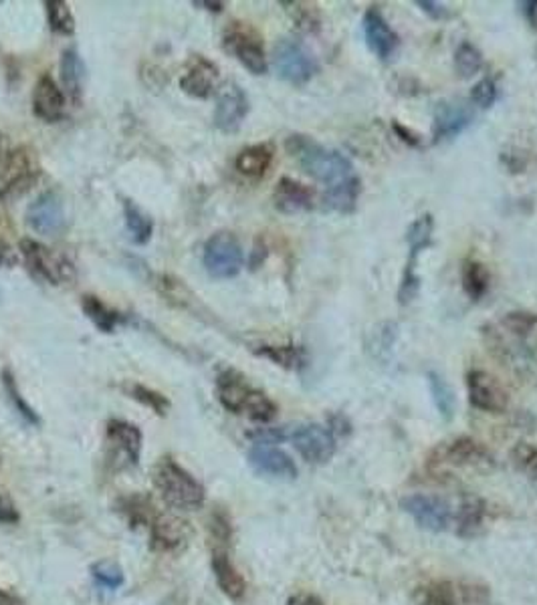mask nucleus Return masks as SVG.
I'll use <instances>...</instances> for the list:
<instances>
[{"instance_id": "20e7f679", "label": "nucleus", "mask_w": 537, "mask_h": 605, "mask_svg": "<svg viewBox=\"0 0 537 605\" xmlns=\"http://www.w3.org/2000/svg\"><path fill=\"white\" fill-rule=\"evenodd\" d=\"M41 164L34 150L19 146L0 158V200H16L37 184Z\"/></svg>"}, {"instance_id": "b1692460", "label": "nucleus", "mask_w": 537, "mask_h": 605, "mask_svg": "<svg viewBox=\"0 0 537 605\" xmlns=\"http://www.w3.org/2000/svg\"><path fill=\"white\" fill-rule=\"evenodd\" d=\"M210 567L220 591L225 593L229 600L239 601L245 598L247 581L245 577L237 571V567L232 565V561L229 559V551H212Z\"/></svg>"}, {"instance_id": "4d7b16f0", "label": "nucleus", "mask_w": 537, "mask_h": 605, "mask_svg": "<svg viewBox=\"0 0 537 605\" xmlns=\"http://www.w3.org/2000/svg\"><path fill=\"white\" fill-rule=\"evenodd\" d=\"M16 263V259L13 255V250L11 247L6 245V242L0 239V267H11Z\"/></svg>"}, {"instance_id": "a18cd8bd", "label": "nucleus", "mask_w": 537, "mask_h": 605, "mask_svg": "<svg viewBox=\"0 0 537 605\" xmlns=\"http://www.w3.org/2000/svg\"><path fill=\"white\" fill-rule=\"evenodd\" d=\"M503 325L513 333V336L525 337L527 333H530L537 325V315L525 313V311H512V313L505 315Z\"/></svg>"}, {"instance_id": "4c0bfd02", "label": "nucleus", "mask_w": 537, "mask_h": 605, "mask_svg": "<svg viewBox=\"0 0 537 605\" xmlns=\"http://www.w3.org/2000/svg\"><path fill=\"white\" fill-rule=\"evenodd\" d=\"M125 394H128L132 400H136L138 404L146 405L151 412L156 414V416H166L170 412V400L156 390H151L148 385H142V384H128L125 385Z\"/></svg>"}, {"instance_id": "aec40b11", "label": "nucleus", "mask_w": 537, "mask_h": 605, "mask_svg": "<svg viewBox=\"0 0 537 605\" xmlns=\"http://www.w3.org/2000/svg\"><path fill=\"white\" fill-rule=\"evenodd\" d=\"M473 112L463 102H443L436 105L433 117V141L441 143L461 135L473 123Z\"/></svg>"}, {"instance_id": "393cba45", "label": "nucleus", "mask_w": 537, "mask_h": 605, "mask_svg": "<svg viewBox=\"0 0 537 605\" xmlns=\"http://www.w3.org/2000/svg\"><path fill=\"white\" fill-rule=\"evenodd\" d=\"M485 517H487L485 503L477 499V496H467V499H463L454 514L456 535L463 539L479 537L483 529H485Z\"/></svg>"}, {"instance_id": "ddd939ff", "label": "nucleus", "mask_w": 537, "mask_h": 605, "mask_svg": "<svg viewBox=\"0 0 537 605\" xmlns=\"http://www.w3.org/2000/svg\"><path fill=\"white\" fill-rule=\"evenodd\" d=\"M291 442L309 464H326L336 454V436L321 424H303L291 430Z\"/></svg>"}, {"instance_id": "f03ea898", "label": "nucleus", "mask_w": 537, "mask_h": 605, "mask_svg": "<svg viewBox=\"0 0 537 605\" xmlns=\"http://www.w3.org/2000/svg\"><path fill=\"white\" fill-rule=\"evenodd\" d=\"M151 483L172 511H199L204 504V499H207L204 486L172 456H162L154 464Z\"/></svg>"}, {"instance_id": "0eeeda50", "label": "nucleus", "mask_w": 537, "mask_h": 605, "mask_svg": "<svg viewBox=\"0 0 537 605\" xmlns=\"http://www.w3.org/2000/svg\"><path fill=\"white\" fill-rule=\"evenodd\" d=\"M19 250L24 259L26 268H29L34 277L41 278V281L51 285H65L73 281V265L63 255H57V252L41 245V242L33 239H23Z\"/></svg>"}, {"instance_id": "f704fd0d", "label": "nucleus", "mask_w": 537, "mask_h": 605, "mask_svg": "<svg viewBox=\"0 0 537 605\" xmlns=\"http://www.w3.org/2000/svg\"><path fill=\"white\" fill-rule=\"evenodd\" d=\"M255 354L285 369H299L306 361L303 349L295 346H261L255 349Z\"/></svg>"}, {"instance_id": "1a4fd4ad", "label": "nucleus", "mask_w": 537, "mask_h": 605, "mask_svg": "<svg viewBox=\"0 0 537 605\" xmlns=\"http://www.w3.org/2000/svg\"><path fill=\"white\" fill-rule=\"evenodd\" d=\"M222 47H225L240 65L253 75L267 73V57L263 39L259 37L255 29H250L245 23H232L222 37Z\"/></svg>"}, {"instance_id": "2f4dec72", "label": "nucleus", "mask_w": 537, "mask_h": 605, "mask_svg": "<svg viewBox=\"0 0 537 605\" xmlns=\"http://www.w3.org/2000/svg\"><path fill=\"white\" fill-rule=\"evenodd\" d=\"M82 307H83L85 317L92 321L102 333H113L115 327L122 323V315L118 311L110 309V307H107L100 297L85 295Z\"/></svg>"}, {"instance_id": "58836bf2", "label": "nucleus", "mask_w": 537, "mask_h": 605, "mask_svg": "<svg viewBox=\"0 0 537 605\" xmlns=\"http://www.w3.org/2000/svg\"><path fill=\"white\" fill-rule=\"evenodd\" d=\"M454 69L463 79L475 77L483 69V55L475 44L464 41L459 44V49L454 51Z\"/></svg>"}, {"instance_id": "72a5a7b5", "label": "nucleus", "mask_w": 537, "mask_h": 605, "mask_svg": "<svg viewBox=\"0 0 537 605\" xmlns=\"http://www.w3.org/2000/svg\"><path fill=\"white\" fill-rule=\"evenodd\" d=\"M3 387H5L8 402H11V405L15 408V412L19 414V416H21L24 422H29L31 426H41L39 414L34 412L33 405H29V402L24 400L23 394H21V390H19V384H16V379H15L13 372H11V369H8V367L3 369Z\"/></svg>"}, {"instance_id": "79ce46f5", "label": "nucleus", "mask_w": 537, "mask_h": 605, "mask_svg": "<svg viewBox=\"0 0 537 605\" xmlns=\"http://www.w3.org/2000/svg\"><path fill=\"white\" fill-rule=\"evenodd\" d=\"M512 463L519 473L537 478V446L530 442H517L512 450Z\"/></svg>"}, {"instance_id": "bb28decb", "label": "nucleus", "mask_w": 537, "mask_h": 605, "mask_svg": "<svg viewBox=\"0 0 537 605\" xmlns=\"http://www.w3.org/2000/svg\"><path fill=\"white\" fill-rule=\"evenodd\" d=\"M273 158H275V148L271 143H255V146H249L239 153L235 160V168L239 174L253 180H261L268 171V168H271Z\"/></svg>"}, {"instance_id": "c9c22d12", "label": "nucleus", "mask_w": 537, "mask_h": 605, "mask_svg": "<svg viewBox=\"0 0 537 605\" xmlns=\"http://www.w3.org/2000/svg\"><path fill=\"white\" fill-rule=\"evenodd\" d=\"M426 379H428V387H431V394H433V400H434L438 414H441L444 420H451L454 414V405H456L451 385L446 384V379L436 372H428Z\"/></svg>"}, {"instance_id": "cd10ccee", "label": "nucleus", "mask_w": 537, "mask_h": 605, "mask_svg": "<svg viewBox=\"0 0 537 605\" xmlns=\"http://www.w3.org/2000/svg\"><path fill=\"white\" fill-rule=\"evenodd\" d=\"M115 511L122 514L132 529L150 527L151 521H154V517L158 514L154 511V504H151L150 496L142 493L122 496V499H118V503H115Z\"/></svg>"}, {"instance_id": "6ab92c4d", "label": "nucleus", "mask_w": 537, "mask_h": 605, "mask_svg": "<svg viewBox=\"0 0 537 605\" xmlns=\"http://www.w3.org/2000/svg\"><path fill=\"white\" fill-rule=\"evenodd\" d=\"M249 464L257 474L279 478V481H293L298 478V466L288 453L271 444H255L249 450Z\"/></svg>"}, {"instance_id": "6e6d98bb", "label": "nucleus", "mask_w": 537, "mask_h": 605, "mask_svg": "<svg viewBox=\"0 0 537 605\" xmlns=\"http://www.w3.org/2000/svg\"><path fill=\"white\" fill-rule=\"evenodd\" d=\"M285 605H324V601L316 598V595L298 593V595H293V598H289Z\"/></svg>"}, {"instance_id": "864d4df0", "label": "nucleus", "mask_w": 537, "mask_h": 605, "mask_svg": "<svg viewBox=\"0 0 537 605\" xmlns=\"http://www.w3.org/2000/svg\"><path fill=\"white\" fill-rule=\"evenodd\" d=\"M522 8L525 21L532 24V29H537V0H525V3L517 5Z\"/></svg>"}, {"instance_id": "6e6552de", "label": "nucleus", "mask_w": 537, "mask_h": 605, "mask_svg": "<svg viewBox=\"0 0 537 605\" xmlns=\"http://www.w3.org/2000/svg\"><path fill=\"white\" fill-rule=\"evenodd\" d=\"M273 65L277 75L291 85H306L316 77L319 65L306 44L295 39H281L273 49Z\"/></svg>"}, {"instance_id": "c756f323", "label": "nucleus", "mask_w": 537, "mask_h": 605, "mask_svg": "<svg viewBox=\"0 0 537 605\" xmlns=\"http://www.w3.org/2000/svg\"><path fill=\"white\" fill-rule=\"evenodd\" d=\"M433 232H434V220L431 214H423L410 224L406 230V242H408V260L406 265L416 267V259L423 250L431 247L433 242Z\"/></svg>"}, {"instance_id": "49530a36", "label": "nucleus", "mask_w": 537, "mask_h": 605, "mask_svg": "<svg viewBox=\"0 0 537 605\" xmlns=\"http://www.w3.org/2000/svg\"><path fill=\"white\" fill-rule=\"evenodd\" d=\"M418 288H420V277L416 275V267L406 265L405 277H402V283H400V288H398L400 305L413 303L415 297L418 295Z\"/></svg>"}, {"instance_id": "9b49d317", "label": "nucleus", "mask_w": 537, "mask_h": 605, "mask_svg": "<svg viewBox=\"0 0 537 605\" xmlns=\"http://www.w3.org/2000/svg\"><path fill=\"white\" fill-rule=\"evenodd\" d=\"M142 430L128 420L113 418L105 426V444L110 450V463L115 468L136 466L142 454Z\"/></svg>"}, {"instance_id": "473e14b6", "label": "nucleus", "mask_w": 537, "mask_h": 605, "mask_svg": "<svg viewBox=\"0 0 537 605\" xmlns=\"http://www.w3.org/2000/svg\"><path fill=\"white\" fill-rule=\"evenodd\" d=\"M461 281H463V288H464V293H467L469 299L479 301L489 291L491 277H489V270L485 268V265L479 263V260H467V263L463 265Z\"/></svg>"}, {"instance_id": "3c124183", "label": "nucleus", "mask_w": 537, "mask_h": 605, "mask_svg": "<svg viewBox=\"0 0 537 605\" xmlns=\"http://www.w3.org/2000/svg\"><path fill=\"white\" fill-rule=\"evenodd\" d=\"M416 5L423 8V13H426L434 21H444L446 16H449V8L441 3H433V0H418Z\"/></svg>"}, {"instance_id": "39448f33", "label": "nucleus", "mask_w": 537, "mask_h": 605, "mask_svg": "<svg viewBox=\"0 0 537 605\" xmlns=\"http://www.w3.org/2000/svg\"><path fill=\"white\" fill-rule=\"evenodd\" d=\"M491 466H493V456L489 454V450L467 436L443 442L428 456V471L433 474H446L454 468L487 471Z\"/></svg>"}, {"instance_id": "9d476101", "label": "nucleus", "mask_w": 537, "mask_h": 605, "mask_svg": "<svg viewBox=\"0 0 537 605\" xmlns=\"http://www.w3.org/2000/svg\"><path fill=\"white\" fill-rule=\"evenodd\" d=\"M202 263L212 278H232L243 268V249L232 232H217L207 240Z\"/></svg>"}, {"instance_id": "de8ad7c7", "label": "nucleus", "mask_w": 537, "mask_h": 605, "mask_svg": "<svg viewBox=\"0 0 537 605\" xmlns=\"http://www.w3.org/2000/svg\"><path fill=\"white\" fill-rule=\"evenodd\" d=\"M250 438L255 440V444H279V442L291 438V430L288 426L281 428H259L255 432H250Z\"/></svg>"}, {"instance_id": "09e8293b", "label": "nucleus", "mask_w": 537, "mask_h": 605, "mask_svg": "<svg viewBox=\"0 0 537 605\" xmlns=\"http://www.w3.org/2000/svg\"><path fill=\"white\" fill-rule=\"evenodd\" d=\"M21 521L19 509L13 503L11 496L0 491V525H16Z\"/></svg>"}, {"instance_id": "c85d7f7f", "label": "nucleus", "mask_w": 537, "mask_h": 605, "mask_svg": "<svg viewBox=\"0 0 537 605\" xmlns=\"http://www.w3.org/2000/svg\"><path fill=\"white\" fill-rule=\"evenodd\" d=\"M61 81H63V87H65V92L71 97V102H73L75 105L82 103L83 83H85V65H83V59L79 57V53L75 49L63 51Z\"/></svg>"}, {"instance_id": "423d86ee", "label": "nucleus", "mask_w": 537, "mask_h": 605, "mask_svg": "<svg viewBox=\"0 0 537 605\" xmlns=\"http://www.w3.org/2000/svg\"><path fill=\"white\" fill-rule=\"evenodd\" d=\"M415 605H493L485 585L431 581L418 585L413 593Z\"/></svg>"}, {"instance_id": "8fccbe9b", "label": "nucleus", "mask_w": 537, "mask_h": 605, "mask_svg": "<svg viewBox=\"0 0 537 605\" xmlns=\"http://www.w3.org/2000/svg\"><path fill=\"white\" fill-rule=\"evenodd\" d=\"M392 341H394V325L386 323V329L378 327L374 333V341L368 343V347L376 349V356L380 354V349H390L392 347Z\"/></svg>"}, {"instance_id": "412c9836", "label": "nucleus", "mask_w": 537, "mask_h": 605, "mask_svg": "<svg viewBox=\"0 0 537 605\" xmlns=\"http://www.w3.org/2000/svg\"><path fill=\"white\" fill-rule=\"evenodd\" d=\"M219 83V67L202 55H194L181 77V89L190 97L209 99Z\"/></svg>"}, {"instance_id": "e433bc0d", "label": "nucleus", "mask_w": 537, "mask_h": 605, "mask_svg": "<svg viewBox=\"0 0 537 605\" xmlns=\"http://www.w3.org/2000/svg\"><path fill=\"white\" fill-rule=\"evenodd\" d=\"M44 8H47V21L53 33L63 34V37H69V34L75 33L73 13H71L65 0H47Z\"/></svg>"}, {"instance_id": "f257e3e1", "label": "nucleus", "mask_w": 537, "mask_h": 605, "mask_svg": "<svg viewBox=\"0 0 537 605\" xmlns=\"http://www.w3.org/2000/svg\"><path fill=\"white\" fill-rule=\"evenodd\" d=\"M285 148L298 160V164L306 174L317 180V182L327 184V188L354 176L352 161L347 160L342 151L321 146L316 140H311L309 135H289Z\"/></svg>"}, {"instance_id": "5701e85b", "label": "nucleus", "mask_w": 537, "mask_h": 605, "mask_svg": "<svg viewBox=\"0 0 537 605\" xmlns=\"http://www.w3.org/2000/svg\"><path fill=\"white\" fill-rule=\"evenodd\" d=\"M275 209L283 214H299L311 210L313 206V190L306 184L298 182L293 178H281L273 192Z\"/></svg>"}, {"instance_id": "4be33fe9", "label": "nucleus", "mask_w": 537, "mask_h": 605, "mask_svg": "<svg viewBox=\"0 0 537 605\" xmlns=\"http://www.w3.org/2000/svg\"><path fill=\"white\" fill-rule=\"evenodd\" d=\"M33 112L44 123H55L65 115V95L51 75H41L33 92Z\"/></svg>"}, {"instance_id": "4468645a", "label": "nucleus", "mask_w": 537, "mask_h": 605, "mask_svg": "<svg viewBox=\"0 0 537 605\" xmlns=\"http://www.w3.org/2000/svg\"><path fill=\"white\" fill-rule=\"evenodd\" d=\"M402 509L416 521L418 527L433 532L446 531L453 521L451 504L434 494H410L402 499Z\"/></svg>"}, {"instance_id": "f8f14e48", "label": "nucleus", "mask_w": 537, "mask_h": 605, "mask_svg": "<svg viewBox=\"0 0 537 605\" xmlns=\"http://www.w3.org/2000/svg\"><path fill=\"white\" fill-rule=\"evenodd\" d=\"M192 539V527L176 511L158 512L150 525V547L156 553L178 555Z\"/></svg>"}, {"instance_id": "37998d69", "label": "nucleus", "mask_w": 537, "mask_h": 605, "mask_svg": "<svg viewBox=\"0 0 537 605\" xmlns=\"http://www.w3.org/2000/svg\"><path fill=\"white\" fill-rule=\"evenodd\" d=\"M283 6H288V13L291 15L293 23L298 24V29L311 33L319 29V16L316 6H309L306 3H281Z\"/></svg>"}, {"instance_id": "ea45409f", "label": "nucleus", "mask_w": 537, "mask_h": 605, "mask_svg": "<svg viewBox=\"0 0 537 605\" xmlns=\"http://www.w3.org/2000/svg\"><path fill=\"white\" fill-rule=\"evenodd\" d=\"M209 535L212 551H227L232 539V525L227 511H212L209 519Z\"/></svg>"}, {"instance_id": "5fc2aeb1", "label": "nucleus", "mask_w": 537, "mask_h": 605, "mask_svg": "<svg viewBox=\"0 0 537 605\" xmlns=\"http://www.w3.org/2000/svg\"><path fill=\"white\" fill-rule=\"evenodd\" d=\"M331 430V434H339V436H344L347 434V432H350V424H347V420L344 416H337V414H334V416L329 418V426Z\"/></svg>"}, {"instance_id": "a878e982", "label": "nucleus", "mask_w": 537, "mask_h": 605, "mask_svg": "<svg viewBox=\"0 0 537 605\" xmlns=\"http://www.w3.org/2000/svg\"><path fill=\"white\" fill-rule=\"evenodd\" d=\"M362 194V182L357 176H350L327 188L324 194V206L337 214H352L357 209V200Z\"/></svg>"}, {"instance_id": "f3484780", "label": "nucleus", "mask_w": 537, "mask_h": 605, "mask_svg": "<svg viewBox=\"0 0 537 605\" xmlns=\"http://www.w3.org/2000/svg\"><path fill=\"white\" fill-rule=\"evenodd\" d=\"M362 29H364L366 44H368V49L380 61H390L394 55H396L400 39H398V34L392 31L388 21L384 19V15L378 6H370L368 11L364 13Z\"/></svg>"}, {"instance_id": "603ef678", "label": "nucleus", "mask_w": 537, "mask_h": 605, "mask_svg": "<svg viewBox=\"0 0 537 605\" xmlns=\"http://www.w3.org/2000/svg\"><path fill=\"white\" fill-rule=\"evenodd\" d=\"M392 130L396 132V135L400 138V141H405L406 146H410V148H418V146H420V138H418V135H416L415 132L406 130L405 125H400L398 122H394V123H392Z\"/></svg>"}, {"instance_id": "13d9d810", "label": "nucleus", "mask_w": 537, "mask_h": 605, "mask_svg": "<svg viewBox=\"0 0 537 605\" xmlns=\"http://www.w3.org/2000/svg\"><path fill=\"white\" fill-rule=\"evenodd\" d=\"M192 5H194V6L207 8V11H212V13H220L222 8H225V5H222V3H200V0H194Z\"/></svg>"}, {"instance_id": "a211bd4d", "label": "nucleus", "mask_w": 537, "mask_h": 605, "mask_svg": "<svg viewBox=\"0 0 537 605\" xmlns=\"http://www.w3.org/2000/svg\"><path fill=\"white\" fill-rule=\"evenodd\" d=\"M249 113V99L237 83H227L219 92L214 107V125L225 133H237Z\"/></svg>"}, {"instance_id": "dca6fc26", "label": "nucleus", "mask_w": 537, "mask_h": 605, "mask_svg": "<svg viewBox=\"0 0 537 605\" xmlns=\"http://www.w3.org/2000/svg\"><path fill=\"white\" fill-rule=\"evenodd\" d=\"M467 392L473 408L481 412L501 414L509 405L505 387L493 376L483 372V369H473V372L467 374Z\"/></svg>"}, {"instance_id": "c03bdc74", "label": "nucleus", "mask_w": 537, "mask_h": 605, "mask_svg": "<svg viewBox=\"0 0 537 605\" xmlns=\"http://www.w3.org/2000/svg\"><path fill=\"white\" fill-rule=\"evenodd\" d=\"M497 97H499L497 85L491 77L481 79L479 83H475L471 89V102L479 105L481 110H489V107H493L495 102H497Z\"/></svg>"}, {"instance_id": "a19ab883", "label": "nucleus", "mask_w": 537, "mask_h": 605, "mask_svg": "<svg viewBox=\"0 0 537 605\" xmlns=\"http://www.w3.org/2000/svg\"><path fill=\"white\" fill-rule=\"evenodd\" d=\"M92 575L97 583L105 587V590H118V587H122L125 581L122 567L115 561H110V559L97 561L92 567Z\"/></svg>"}, {"instance_id": "7ed1b4c3", "label": "nucleus", "mask_w": 537, "mask_h": 605, "mask_svg": "<svg viewBox=\"0 0 537 605\" xmlns=\"http://www.w3.org/2000/svg\"><path fill=\"white\" fill-rule=\"evenodd\" d=\"M217 397L232 414H245L253 422L268 424L277 416V405L265 392L247 382L237 369H225L217 377Z\"/></svg>"}, {"instance_id": "2eb2a0df", "label": "nucleus", "mask_w": 537, "mask_h": 605, "mask_svg": "<svg viewBox=\"0 0 537 605\" xmlns=\"http://www.w3.org/2000/svg\"><path fill=\"white\" fill-rule=\"evenodd\" d=\"M26 224L43 234V237H57L67 227L65 206H63L61 196L57 192H43L37 200L31 202L26 210Z\"/></svg>"}, {"instance_id": "7c9ffc66", "label": "nucleus", "mask_w": 537, "mask_h": 605, "mask_svg": "<svg viewBox=\"0 0 537 605\" xmlns=\"http://www.w3.org/2000/svg\"><path fill=\"white\" fill-rule=\"evenodd\" d=\"M123 219L133 245H146L154 232V220L133 200H123Z\"/></svg>"}]
</instances>
